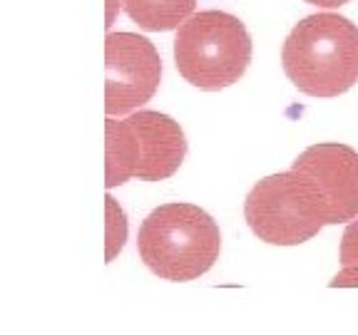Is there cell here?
<instances>
[{"mask_svg":"<svg viewBox=\"0 0 358 335\" xmlns=\"http://www.w3.org/2000/svg\"><path fill=\"white\" fill-rule=\"evenodd\" d=\"M281 65L303 95H343L358 82V28L338 13L303 17L281 47Z\"/></svg>","mask_w":358,"mask_h":335,"instance_id":"6da1fadb","label":"cell"},{"mask_svg":"<svg viewBox=\"0 0 358 335\" xmlns=\"http://www.w3.org/2000/svg\"><path fill=\"white\" fill-rule=\"evenodd\" d=\"M137 251L152 274L185 283L204 276L222 251L219 226L194 204H162L142 221Z\"/></svg>","mask_w":358,"mask_h":335,"instance_id":"7a4b0ae2","label":"cell"},{"mask_svg":"<svg viewBox=\"0 0 358 335\" xmlns=\"http://www.w3.org/2000/svg\"><path fill=\"white\" fill-rule=\"evenodd\" d=\"M252 62V38L231 13H192L174 35V65L189 84L207 92L239 82Z\"/></svg>","mask_w":358,"mask_h":335,"instance_id":"3957f363","label":"cell"},{"mask_svg":"<svg viewBox=\"0 0 358 335\" xmlns=\"http://www.w3.org/2000/svg\"><path fill=\"white\" fill-rule=\"evenodd\" d=\"M244 216L254 236L271 246H299L331 226L329 207L299 172L271 174L252 186Z\"/></svg>","mask_w":358,"mask_h":335,"instance_id":"277c9868","label":"cell"},{"mask_svg":"<svg viewBox=\"0 0 358 335\" xmlns=\"http://www.w3.org/2000/svg\"><path fill=\"white\" fill-rule=\"evenodd\" d=\"M105 112L127 114L140 110L159 87L162 57L142 35L110 33L105 38Z\"/></svg>","mask_w":358,"mask_h":335,"instance_id":"5b68a950","label":"cell"},{"mask_svg":"<svg viewBox=\"0 0 358 335\" xmlns=\"http://www.w3.org/2000/svg\"><path fill=\"white\" fill-rule=\"evenodd\" d=\"M291 169L311 181L329 207L331 226L358 216V151L338 142H321L303 149Z\"/></svg>","mask_w":358,"mask_h":335,"instance_id":"8992f818","label":"cell"},{"mask_svg":"<svg viewBox=\"0 0 358 335\" xmlns=\"http://www.w3.org/2000/svg\"><path fill=\"white\" fill-rule=\"evenodd\" d=\"M127 119L140 137V167L134 177L140 181L169 179L187 156V137L179 122L152 110L134 112Z\"/></svg>","mask_w":358,"mask_h":335,"instance_id":"52a82bcc","label":"cell"},{"mask_svg":"<svg viewBox=\"0 0 358 335\" xmlns=\"http://www.w3.org/2000/svg\"><path fill=\"white\" fill-rule=\"evenodd\" d=\"M140 167V137L129 119H112L105 122V186L127 184Z\"/></svg>","mask_w":358,"mask_h":335,"instance_id":"ba28073f","label":"cell"},{"mask_svg":"<svg viewBox=\"0 0 358 335\" xmlns=\"http://www.w3.org/2000/svg\"><path fill=\"white\" fill-rule=\"evenodd\" d=\"M124 13L134 25L150 33L179 28L194 13L196 0H122Z\"/></svg>","mask_w":358,"mask_h":335,"instance_id":"9c48e42d","label":"cell"},{"mask_svg":"<svg viewBox=\"0 0 358 335\" xmlns=\"http://www.w3.org/2000/svg\"><path fill=\"white\" fill-rule=\"evenodd\" d=\"M331 288H358V216L348 223L341 239V271L334 276Z\"/></svg>","mask_w":358,"mask_h":335,"instance_id":"30bf717a","label":"cell"},{"mask_svg":"<svg viewBox=\"0 0 358 335\" xmlns=\"http://www.w3.org/2000/svg\"><path fill=\"white\" fill-rule=\"evenodd\" d=\"M105 261L110 263L127 241V214L112 196H105Z\"/></svg>","mask_w":358,"mask_h":335,"instance_id":"8fae6325","label":"cell"},{"mask_svg":"<svg viewBox=\"0 0 358 335\" xmlns=\"http://www.w3.org/2000/svg\"><path fill=\"white\" fill-rule=\"evenodd\" d=\"M306 3H311L316 8H341L346 3H351V0H306Z\"/></svg>","mask_w":358,"mask_h":335,"instance_id":"7c38bea8","label":"cell"},{"mask_svg":"<svg viewBox=\"0 0 358 335\" xmlns=\"http://www.w3.org/2000/svg\"><path fill=\"white\" fill-rule=\"evenodd\" d=\"M112 17H115V0H110V15H107V22H105L107 28L112 25Z\"/></svg>","mask_w":358,"mask_h":335,"instance_id":"4fadbf2b","label":"cell"}]
</instances>
